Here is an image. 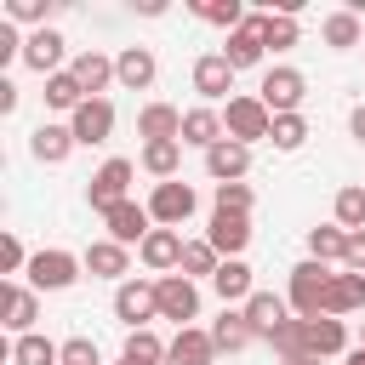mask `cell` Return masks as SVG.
I'll list each match as a JSON object with an SVG mask.
<instances>
[{"label":"cell","mask_w":365,"mask_h":365,"mask_svg":"<svg viewBox=\"0 0 365 365\" xmlns=\"http://www.w3.org/2000/svg\"><path fill=\"white\" fill-rule=\"evenodd\" d=\"M331 279H336V274H331L325 262H314V257L297 262V268H291V285H285L291 314H297V319H319L325 302H331Z\"/></svg>","instance_id":"6da1fadb"},{"label":"cell","mask_w":365,"mask_h":365,"mask_svg":"<svg viewBox=\"0 0 365 365\" xmlns=\"http://www.w3.org/2000/svg\"><path fill=\"white\" fill-rule=\"evenodd\" d=\"M131 177H137V165H131V160H120V154H114V160H103V165L91 171V182H86V205H91L97 217H108L114 205H125V200H131Z\"/></svg>","instance_id":"7a4b0ae2"},{"label":"cell","mask_w":365,"mask_h":365,"mask_svg":"<svg viewBox=\"0 0 365 365\" xmlns=\"http://www.w3.org/2000/svg\"><path fill=\"white\" fill-rule=\"evenodd\" d=\"M222 131H228L234 143H245V148H251V143H268V137H274V114L262 108V97H257V91H240V97L222 108Z\"/></svg>","instance_id":"3957f363"},{"label":"cell","mask_w":365,"mask_h":365,"mask_svg":"<svg viewBox=\"0 0 365 365\" xmlns=\"http://www.w3.org/2000/svg\"><path fill=\"white\" fill-rule=\"evenodd\" d=\"M80 274H86V262L74 251H63V245H46V251L29 257V285L34 291H68Z\"/></svg>","instance_id":"277c9868"},{"label":"cell","mask_w":365,"mask_h":365,"mask_svg":"<svg viewBox=\"0 0 365 365\" xmlns=\"http://www.w3.org/2000/svg\"><path fill=\"white\" fill-rule=\"evenodd\" d=\"M114 319L125 331H148V319H160V285L154 279H125L114 291Z\"/></svg>","instance_id":"5b68a950"},{"label":"cell","mask_w":365,"mask_h":365,"mask_svg":"<svg viewBox=\"0 0 365 365\" xmlns=\"http://www.w3.org/2000/svg\"><path fill=\"white\" fill-rule=\"evenodd\" d=\"M257 97H262V108L268 114H302V97H308V80H302V68H268L262 74V86H257Z\"/></svg>","instance_id":"8992f818"},{"label":"cell","mask_w":365,"mask_h":365,"mask_svg":"<svg viewBox=\"0 0 365 365\" xmlns=\"http://www.w3.org/2000/svg\"><path fill=\"white\" fill-rule=\"evenodd\" d=\"M194 205H200V194L188 188V182H154V194H148V217H154V228H182L188 217H194Z\"/></svg>","instance_id":"52a82bcc"},{"label":"cell","mask_w":365,"mask_h":365,"mask_svg":"<svg viewBox=\"0 0 365 365\" xmlns=\"http://www.w3.org/2000/svg\"><path fill=\"white\" fill-rule=\"evenodd\" d=\"M194 91L205 97V108H228L234 103V63L222 57V51H205V57H194Z\"/></svg>","instance_id":"ba28073f"},{"label":"cell","mask_w":365,"mask_h":365,"mask_svg":"<svg viewBox=\"0 0 365 365\" xmlns=\"http://www.w3.org/2000/svg\"><path fill=\"white\" fill-rule=\"evenodd\" d=\"M68 131H74V143H80V148L108 143V137H114V103H108V97H86V103L68 114Z\"/></svg>","instance_id":"9c48e42d"},{"label":"cell","mask_w":365,"mask_h":365,"mask_svg":"<svg viewBox=\"0 0 365 365\" xmlns=\"http://www.w3.org/2000/svg\"><path fill=\"white\" fill-rule=\"evenodd\" d=\"M160 285V319H177V331L188 325V319H200V285L188 279V274H165V279H154Z\"/></svg>","instance_id":"30bf717a"},{"label":"cell","mask_w":365,"mask_h":365,"mask_svg":"<svg viewBox=\"0 0 365 365\" xmlns=\"http://www.w3.org/2000/svg\"><path fill=\"white\" fill-rule=\"evenodd\" d=\"M0 314H6L0 325H6L11 336H29V331H34V319H40V291H34V285L6 279V285H0Z\"/></svg>","instance_id":"8fae6325"},{"label":"cell","mask_w":365,"mask_h":365,"mask_svg":"<svg viewBox=\"0 0 365 365\" xmlns=\"http://www.w3.org/2000/svg\"><path fill=\"white\" fill-rule=\"evenodd\" d=\"M103 228H108L103 240H114V245H125V251H131V245H143V240L154 234V217H148V205L125 200V205H114V211L103 217Z\"/></svg>","instance_id":"7c38bea8"},{"label":"cell","mask_w":365,"mask_h":365,"mask_svg":"<svg viewBox=\"0 0 365 365\" xmlns=\"http://www.w3.org/2000/svg\"><path fill=\"white\" fill-rule=\"evenodd\" d=\"M182 245H188V240H182V228H154V234L137 245V257H143V268H154V274L165 279V274H177V268H182Z\"/></svg>","instance_id":"4fadbf2b"},{"label":"cell","mask_w":365,"mask_h":365,"mask_svg":"<svg viewBox=\"0 0 365 365\" xmlns=\"http://www.w3.org/2000/svg\"><path fill=\"white\" fill-rule=\"evenodd\" d=\"M63 57H68V40L57 34V29H34L29 40H23V63L34 68V74H63Z\"/></svg>","instance_id":"5bb4252c"},{"label":"cell","mask_w":365,"mask_h":365,"mask_svg":"<svg viewBox=\"0 0 365 365\" xmlns=\"http://www.w3.org/2000/svg\"><path fill=\"white\" fill-rule=\"evenodd\" d=\"M222 57L234 63V74H240V68H257V63L268 57V46H262V11H251V17H245V23L234 29V34H228Z\"/></svg>","instance_id":"9a60e30c"},{"label":"cell","mask_w":365,"mask_h":365,"mask_svg":"<svg viewBox=\"0 0 365 365\" xmlns=\"http://www.w3.org/2000/svg\"><path fill=\"white\" fill-rule=\"evenodd\" d=\"M137 137H143V143H182V108H171V103H143V108H137Z\"/></svg>","instance_id":"2e32d148"},{"label":"cell","mask_w":365,"mask_h":365,"mask_svg":"<svg viewBox=\"0 0 365 365\" xmlns=\"http://www.w3.org/2000/svg\"><path fill=\"white\" fill-rule=\"evenodd\" d=\"M245 171H251V148L245 143L222 137L217 148H205V177L211 182H245Z\"/></svg>","instance_id":"e0dca14e"},{"label":"cell","mask_w":365,"mask_h":365,"mask_svg":"<svg viewBox=\"0 0 365 365\" xmlns=\"http://www.w3.org/2000/svg\"><path fill=\"white\" fill-rule=\"evenodd\" d=\"M205 240H211V245H217V257L228 262V257H240V251L251 245V217H240V211H211Z\"/></svg>","instance_id":"ac0fdd59"},{"label":"cell","mask_w":365,"mask_h":365,"mask_svg":"<svg viewBox=\"0 0 365 365\" xmlns=\"http://www.w3.org/2000/svg\"><path fill=\"white\" fill-rule=\"evenodd\" d=\"M80 262H86L91 279H120V285H125V274H131V251L114 245V240H91V245L80 251Z\"/></svg>","instance_id":"d6986e66"},{"label":"cell","mask_w":365,"mask_h":365,"mask_svg":"<svg viewBox=\"0 0 365 365\" xmlns=\"http://www.w3.org/2000/svg\"><path fill=\"white\" fill-rule=\"evenodd\" d=\"M68 74L80 80L86 97H103L108 86H120V80H114V57H103V51H74V57H68Z\"/></svg>","instance_id":"ffe728a7"},{"label":"cell","mask_w":365,"mask_h":365,"mask_svg":"<svg viewBox=\"0 0 365 365\" xmlns=\"http://www.w3.org/2000/svg\"><path fill=\"white\" fill-rule=\"evenodd\" d=\"M211 291L222 297V308H234V302L245 308V302H251V291H257V279H251V262H245V257H228V262L211 274Z\"/></svg>","instance_id":"44dd1931"},{"label":"cell","mask_w":365,"mask_h":365,"mask_svg":"<svg viewBox=\"0 0 365 365\" xmlns=\"http://www.w3.org/2000/svg\"><path fill=\"white\" fill-rule=\"evenodd\" d=\"M154 74H160V63H154V51H148V46H125V51L114 57V80H120L125 91H148V86H154Z\"/></svg>","instance_id":"7402d4cb"},{"label":"cell","mask_w":365,"mask_h":365,"mask_svg":"<svg viewBox=\"0 0 365 365\" xmlns=\"http://www.w3.org/2000/svg\"><path fill=\"white\" fill-rule=\"evenodd\" d=\"M74 148H80V143H74V131H68V125H57V120L34 125V137H29V154H34L40 165H63Z\"/></svg>","instance_id":"603a6c76"},{"label":"cell","mask_w":365,"mask_h":365,"mask_svg":"<svg viewBox=\"0 0 365 365\" xmlns=\"http://www.w3.org/2000/svg\"><path fill=\"white\" fill-rule=\"evenodd\" d=\"M211 342H217V354H240V348H251L257 331H251L245 308H222V314L211 319Z\"/></svg>","instance_id":"cb8c5ba5"},{"label":"cell","mask_w":365,"mask_h":365,"mask_svg":"<svg viewBox=\"0 0 365 365\" xmlns=\"http://www.w3.org/2000/svg\"><path fill=\"white\" fill-rule=\"evenodd\" d=\"M6 365H63V342L29 331V336H11L6 342Z\"/></svg>","instance_id":"d4e9b609"},{"label":"cell","mask_w":365,"mask_h":365,"mask_svg":"<svg viewBox=\"0 0 365 365\" xmlns=\"http://www.w3.org/2000/svg\"><path fill=\"white\" fill-rule=\"evenodd\" d=\"M217 359V342H211V331H200V325H182L177 336H171V354H165V365H211Z\"/></svg>","instance_id":"484cf974"},{"label":"cell","mask_w":365,"mask_h":365,"mask_svg":"<svg viewBox=\"0 0 365 365\" xmlns=\"http://www.w3.org/2000/svg\"><path fill=\"white\" fill-rule=\"evenodd\" d=\"M222 137H228V131H222V114H217V108L200 103V108L182 114V143H188V148H217Z\"/></svg>","instance_id":"4316f807"},{"label":"cell","mask_w":365,"mask_h":365,"mask_svg":"<svg viewBox=\"0 0 365 365\" xmlns=\"http://www.w3.org/2000/svg\"><path fill=\"white\" fill-rule=\"evenodd\" d=\"M245 319H251V331H257V336H268V331H279V325L291 319V302H285V297H274V291H251Z\"/></svg>","instance_id":"83f0119b"},{"label":"cell","mask_w":365,"mask_h":365,"mask_svg":"<svg viewBox=\"0 0 365 365\" xmlns=\"http://www.w3.org/2000/svg\"><path fill=\"white\" fill-rule=\"evenodd\" d=\"M342 348H348V325H342V319H331V314L308 319V354H314V359H336Z\"/></svg>","instance_id":"f1b7e54d"},{"label":"cell","mask_w":365,"mask_h":365,"mask_svg":"<svg viewBox=\"0 0 365 365\" xmlns=\"http://www.w3.org/2000/svg\"><path fill=\"white\" fill-rule=\"evenodd\" d=\"M319 40H325L331 51H354V46H365V23L342 6V11H331V17L319 23Z\"/></svg>","instance_id":"f546056e"},{"label":"cell","mask_w":365,"mask_h":365,"mask_svg":"<svg viewBox=\"0 0 365 365\" xmlns=\"http://www.w3.org/2000/svg\"><path fill=\"white\" fill-rule=\"evenodd\" d=\"M308 257L314 262H348V228H336V222H319V228H308Z\"/></svg>","instance_id":"4dcf8cb0"},{"label":"cell","mask_w":365,"mask_h":365,"mask_svg":"<svg viewBox=\"0 0 365 365\" xmlns=\"http://www.w3.org/2000/svg\"><path fill=\"white\" fill-rule=\"evenodd\" d=\"M359 308H365V274H354V268H348V274H336V279H331V302H325V314H331V319H342V314H359Z\"/></svg>","instance_id":"1f68e13d"},{"label":"cell","mask_w":365,"mask_h":365,"mask_svg":"<svg viewBox=\"0 0 365 365\" xmlns=\"http://www.w3.org/2000/svg\"><path fill=\"white\" fill-rule=\"evenodd\" d=\"M297 40H302V23L291 11H262V46L268 51H291Z\"/></svg>","instance_id":"d6a6232c"},{"label":"cell","mask_w":365,"mask_h":365,"mask_svg":"<svg viewBox=\"0 0 365 365\" xmlns=\"http://www.w3.org/2000/svg\"><path fill=\"white\" fill-rule=\"evenodd\" d=\"M165 354H171V342H160L154 331H125L120 359H131V365H165Z\"/></svg>","instance_id":"836d02e7"},{"label":"cell","mask_w":365,"mask_h":365,"mask_svg":"<svg viewBox=\"0 0 365 365\" xmlns=\"http://www.w3.org/2000/svg\"><path fill=\"white\" fill-rule=\"evenodd\" d=\"M177 165H182V143H143V171H148V177L171 182Z\"/></svg>","instance_id":"e575fe53"},{"label":"cell","mask_w":365,"mask_h":365,"mask_svg":"<svg viewBox=\"0 0 365 365\" xmlns=\"http://www.w3.org/2000/svg\"><path fill=\"white\" fill-rule=\"evenodd\" d=\"M217 268H222V257H217L211 240H188V245H182V268H177V274H188V279H211Z\"/></svg>","instance_id":"d590c367"},{"label":"cell","mask_w":365,"mask_h":365,"mask_svg":"<svg viewBox=\"0 0 365 365\" xmlns=\"http://www.w3.org/2000/svg\"><path fill=\"white\" fill-rule=\"evenodd\" d=\"M336 228H348V234H359L365 228V182H348V188H336Z\"/></svg>","instance_id":"8d00e7d4"},{"label":"cell","mask_w":365,"mask_h":365,"mask_svg":"<svg viewBox=\"0 0 365 365\" xmlns=\"http://www.w3.org/2000/svg\"><path fill=\"white\" fill-rule=\"evenodd\" d=\"M188 11H194V17H205V23H217V29H228V34H234V29H240V23L251 17V11L240 6V0H194Z\"/></svg>","instance_id":"74e56055"},{"label":"cell","mask_w":365,"mask_h":365,"mask_svg":"<svg viewBox=\"0 0 365 365\" xmlns=\"http://www.w3.org/2000/svg\"><path fill=\"white\" fill-rule=\"evenodd\" d=\"M80 103H86V91H80V80H74L68 68L46 80V108H57V114H74Z\"/></svg>","instance_id":"f35d334b"},{"label":"cell","mask_w":365,"mask_h":365,"mask_svg":"<svg viewBox=\"0 0 365 365\" xmlns=\"http://www.w3.org/2000/svg\"><path fill=\"white\" fill-rule=\"evenodd\" d=\"M262 342H268L279 359H297V354H308V319H285V325H279V331H268Z\"/></svg>","instance_id":"ab89813d"},{"label":"cell","mask_w":365,"mask_h":365,"mask_svg":"<svg viewBox=\"0 0 365 365\" xmlns=\"http://www.w3.org/2000/svg\"><path fill=\"white\" fill-rule=\"evenodd\" d=\"M279 154H297L302 143H308V120L302 114H274V137H268Z\"/></svg>","instance_id":"60d3db41"},{"label":"cell","mask_w":365,"mask_h":365,"mask_svg":"<svg viewBox=\"0 0 365 365\" xmlns=\"http://www.w3.org/2000/svg\"><path fill=\"white\" fill-rule=\"evenodd\" d=\"M211 211H240V217H251V211H257V194H251V182H217V194H211Z\"/></svg>","instance_id":"b9f144b4"},{"label":"cell","mask_w":365,"mask_h":365,"mask_svg":"<svg viewBox=\"0 0 365 365\" xmlns=\"http://www.w3.org/2000/svg\"><path fill=\"white\" fill-rule=\"evenodd\" d=\"M51 0H6V23H29V29H51Z\"/></svg>","instance_id":"7bdbcfd3"},{"label":"cell","mask_w":365,"mask_h":365,"mask_svg":"<svg viewBox=\"0 0 365 365\" xmlns=\"http://www.w3.org/2000/svg\"><path fill=\"white\" fill-rule=\"evenodd\" d=\"M0 274H29V251L17 234H0Z\"/></svg>","instance_id":"ee69618b"},{"label":"cell","mask_w":365,"mask_h":365,"mask_svg":"<svg viewBox=\"0 0 365 365\" xmlns=\"http://www.w3.org/2000/svg\"><path fill=\"white\" fill-rule=\"evenodd\" d=\"M63 365H103V354H97L91 336H68L63 342Z\"/></svg>","instance_id":"f6af8a7d"},{"label":"cell","mask_w":365,"mask_h":365,"mask_svg":"<svg viewBox=\"0 0 365 365\" xmlns=\"http://www.w3.org/2000/svg\"><path fill=\"white\" fill-rule=\"evenodd\" d=\"M23 40H29V34H17L11 23H0V63H11V57H23Z\"/></svg>","instance_id":"bcb514c9"},{"label":"cell","mask_w":365,"mask_h":365,"mask_svg":"<svg viewBox=\"0 0 365 365\" xmlns=\"http://www.w3.org/2000/svg\"><path fill=\"white\" fill-rule=\"evenodd\" d=\"M348 268H354V274H365V228H359V234H348Z\"/></svg>","instance_id":"7dc6e473"},{"label":"cell","mask_w":365,"mask_h":365,"mask_svg":"<svg viewBox=\"0 0 365 365\" xmlns=\"http://www.w3.org/2000/svg\"><path fill=\"white\" fill-rule=\"evenodd\" d=\"M348 131H354V143H365V103H354V114H348Z\"/></svg>","instance_id":"c3c4849f"},{"label":"cell","mask_w":365,"mask_h":365,"mask_svg":"<svg viewBox=\"0 0 365 365\" xmlns=\"http://www.w3.org/2000/svg\"><path fill=\"white\" fill-rule=\"evenodd\" d=\"M11 108H17V86H11V80H0V114H11Z\"/></svg>","instance_id":"681fc988"},{"label":"cell","mask_w":365,"mask_h":365,"mask_svg":"<svg viewBox=\"0 0 365 365\" xmlns=\"http://www.w3.org/2000/svg\"><path fill=\"white\" fill-rule=\"evenodd\" d=\"M279 365H325V359H314V354H297V359H279Z\"/></svg>","instance_id":"f907efd6"},{"label":"cell","mask_w":365,"mask_h":365,"mask_svg":"<svg viewBox=\"0 0 365 365\" xmlns=\"http://www.w3.org/2000/svg\"><path fill=\"white\" fill-rule=\"evenodd\" d=\"M348 365H365V348H359V342L348 348Z\"/></svg>","instance_id":"816d5d0a"},{"label":"cell","mask_w":365,"mask_h":365,"mask_svg":"<svg viewBox=\"0 0 365 365\" xmlns=\"http://www.w3.org/2000/svg\"><path fill=\"white\" fill-rule=\"evenodd\" d=\"M359 348H365V325H359Z\"/></svg>","instance_id":"f5cc1de1"},{"label":"cell","mask_w":365,"mask_h":365,"mask_svg":"<svg viewBox=\"0 0 365 365\" xmlns=\"http://www.w3.org/2000/svg\"><path fill=\"white\" fill-rule=\"evenodd\" d=\"M114 365H131V359H114Z\"/></svg>","instance_id":"db71d44e"}]
</instances>
